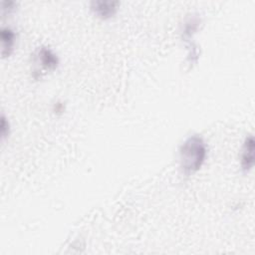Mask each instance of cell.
Wrapping results in <instances>:
<instances>
[{
  "mask_svg": "<svg viewBox=\"0 0 255 255\" xmlns=\"http://www.w3.org/2000/svg\"><path fill=\"white\" fill-rule=\"evenodd\" d=\"M207 155V145L199 134L188 136L179 148L180 167L185 174H191L200 169Z\"/></svg>",
  "mask_w": 255,
  "mask_h": 255,
  "instance_id": "6da1fadb",
  "label": "cell"
},
{
  "mask_svg": "<svg viewBox=\"0 0 255 255\" xmlns=\"http://www.w3.org/2000/svg\"><path fill=\"white\" fill-rule=\"evenodd\" d=\"M119 5V1H93L91 2V9L100 18L109 19L117 13Z\"/></svg>",
  "mask_w": 255,
  "mask_h": 255,
  "instance_id": "7a4b0ae2",
  "label": "cell"
},
{
  "mask_svg": "<svg viewBox=\"0 0 255 255\" xmlns=\"http://www.w3.org/2000/svg\"><path fill=\"white\" fill-rule=\"evenodd\" d=\"M255 141L252 134H249L243 143L241 152V167L244 171H249L254 165Z\"/></svg>",
  "mask_w": 255,
  "mask_h": 255,
  "instance_id": "3957f363",
  "label": "cell"
},
{
  "mask_svg": "<svg viewBox=\"0 0 255 255\" xmlns=\"http://www.w3.org/2000/svg\"><path fill=\"white\" fill-rule=\"evenodd\" d=\"M1 43H2V56L7 57L13 51L14 43H15V33L10 28H2L1 29Z\"/></svg>",
  "mask_w": 255,
  "mask_h": 255,
  "instance_id": "277c9868",
  "label": "cell"
},
{
  "mask_svg": "<svg viewBox=\"0 0 255 255\" xmlns=\"http://www.w3.org/2000/svg\"><path fill=\"white\" fill-rule=\"evenodd\" d=\"M39 60L41 65L48 70L56 69L59 63L57 55L47 47H42L39 50Z\"/></svg>",
  "mask_w": 255,
  "mask_h": 255,
  "instance_id": "5b68a950",
  "label": "cell"
}]
</instances>
